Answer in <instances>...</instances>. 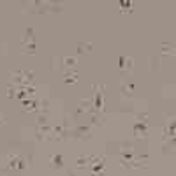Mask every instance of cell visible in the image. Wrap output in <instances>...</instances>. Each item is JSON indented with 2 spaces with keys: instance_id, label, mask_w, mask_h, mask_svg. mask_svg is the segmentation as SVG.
I'll return each mask as SVG.
<instances>
[{
  "instance_id": "obj_1",
  "label": "cell",
  "mask_w": 176,
  "mask_h": 176,
  "mask_svg": "<svg viewBox=\"0 0 176 176\" xmlns=\"http://www.w3.org/2000/svg\"><path fill=\"white\" fill-rule=\"evenodd\" d=\"M21 49H23V53H27V55H34L35 42H34V30H32V28H27V30H25L23 41H21Z\"/></svg>"
},
{
  "instance_id": "obj_2",
  "label": "cell",
  "mask_w": 176,
  "mask_h": 176,
  "mask_svg": "<svg viewBox=\"0 0 176 176\" xmlns=\"http://www.w3.org/2000/svg\"><path fill=\"white\" fill-rule=\"evenodd\" d=\"M175 46H171V44H162V53L164 55H175Z\"/></svg>"
},
{
  "instance_id": "obj_5",
  "label": "cell",
  "mask_w": 176,
  "mask_h": 176,
  "mask_svg": "<svg viewBox=\"0 0 176 176\" xmlns=\"http://www.w3.org/2000/svg\"><path fill=\"white\" fill-rule=\"evenodd\" d=\"M63 62H65V65H69V67L76 63V60H74V58H65V60H63Z\"/></svg>"
},
{
  "instance_id": "obj_4",
  "label": "cell",
  "mask_w": 176,
  "mask_h": 176,
  "mask_svg": "<svg viewBox=\"0 0 176 176\" xmlns=\"http://www.w3.org/2000/svg\"><path fill=\"white\" fill-rule=\"evenodd\" d=\"M78 48H79V49H78L79 53H86V51H90V48H92V46H90V44H79Z\"/></svg>"
},
{
  "instance_id": "obj_3",
  "label": "cell",
  "mask_w": 176,
  "mask_h": 176,
  "mask_svg": "<svg viewBox=\"0 0 176 176\" xmlns=\"http://www.w3.org/2000/svg\"><path fill=\"white\" fill-rule=\"evenodd\" d=\"M51 166H53V167H60V166H62V157H58V155L51 157Z\"/></svg>"
}]
</instances>
